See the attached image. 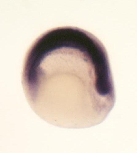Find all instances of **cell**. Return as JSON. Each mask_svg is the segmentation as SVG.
<instances>
[{"mask_svg":"<svg viewBox=\"0 0 137 153\" xmlns=\"http://www.w3.org/2000/svg\"><path fill=\"white\" fill-rule=\"evenodd\" d=\"M108 74L103 52L83 40L63 38L45 44L28 59L23 76L40 89L76 84L98 86Z\"/></svg>","mask_w":137,"mask_h":153,"instance_id":"6da1fadb","label":"cell"}]
</instances>
